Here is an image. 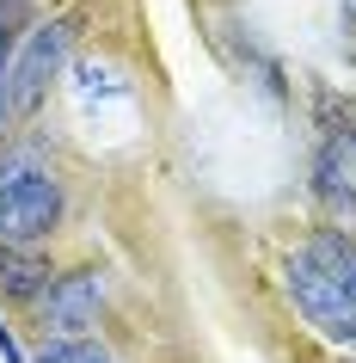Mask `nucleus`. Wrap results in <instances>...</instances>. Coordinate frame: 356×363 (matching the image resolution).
<instances>
[{
	"label": "nucleus",
	"mask_w": 356,
	"mask_h": 363,
	"mask_svg": "<svg viewBox=\"0 0 356 363\" xmlns=\"http://www.w3.org/2000/svg\"><path fill=\"white\" fill-rule=\"evenodd\" d=\"M62 222V185L38 160H0V247H31Z\"/></svg>",
	"instance_id": "f257e3e1"
},
{
	"label": "nucleus",
	"mask_w": 356,
	"mask_h": 363,
	"mask_svg": "<svg viewBox=\"0 0 356 363\" xmlns=\"http://www.w3.org/2000/svg\"><path fill=\"white\" fill-rule=\"evenodd\" d=\"M282 284H289L295 308L307 314V326H319V333L338 339V345H356V302L314 265V259H307V252H295V259L282 265Z\"/></svg>",
	"instance_id": "f03ea898"
},
{
	"label": "nucleus",
	"mask_w": 356,
	"mask_h": 363,
	"mask_svg": "<svg viewBox=\"0 0 356 363\" xmlns=\"http://www.w3.org/2000/svg\"><path fill=\"white\" fill-rule=\"evenodd\" d=\"M68 43H74V25L56 19V25H43V31H31V43L19 50V62H6V105H13V111H38L43 86H50L56 68L68 62Z\"/></svg>",
	"instance_id": "7ed1b4c3"
},
{
	"label": "nucleus",
	"mask_w": 356,
	"mask_h": 363,
	"mask_svg": "<svg viewBox=\"0 0 356 363\" xmlns=\"http://www.w3.org/2000/svg\"><path fill=\"white\" fill-rule=\"evenodd\" d=\"M98 271H74V277H56L50 296H43V333H56V339H80L86 326L98 320Z\"/></svg>",
	"instance_id": "20e7f679"
},
{
	"label": "nucleus",
	"mask_w": 356,
	"mask_h": 363,
	"mask_svg": "<svg viewBox=\"0 0 356 363\" xmlns=\"http://www.w3.org/2000/svg\"><path fill=\"white\" fill-rule=\"evenodd\" d=\"M314 172H319V197H326L332 210L356 216V142H326L319 160H314Z\"/></svg>",
	"instance_id": "39448f33"
},
{
	"label": "nucleus",
	"mask_w": 356,
	"mask_h": 363,
	"mask_svg": "<svg viewBox=\"0 0 356 363\" xmlns=\"http://www.w3.org/2000/svg\"><path fill=\"white\" fill-rule=\"evenodd\" d=\"M307 259H314V265H319V271H326V277H332V284L356 302V240H350V234L319 228L314 240H307Z\"/></svg>",
	"instance_id": "423d86ee"
},
{
	"label": "nucleus",
	"mask_w": 356,
	"mask_h": 363,
	"mask_svg": "<svg viewBox=\"0 0 356 363\" xmlns=\"http://www.w3.org/2000/svg\"><path fill=\"white\" fill-rule=\"evenodd\" d=\"M43 277H50V265H43L38 252H25V247H0V296H38Z\"/></svg>",
	"instance_id": "0eeeda50"
},
{
	"label": "nucleus",
	"mask_w": 356,
	"mask_h": 363,
	"mask_svg": "<svg viewBox=\"0 0 356 363\" xmlns=\"http://www.w3.org/2000/svg\"><path fill=\"white\" fill-rule=\"evenodd\" d=\"M38 363H111V357H105L98 345H86V339H50Z\"/></svg>",
	"instance_id": "6e6552de"
},
{
	"label": "nucleus",
	"mask_w": 356,
	"mask_h": 363,
	"mask_svg": "<svg viewBox=\"0 0 356 363\" xmlns=\"http://www.w3.org/2000/svg\"><path fill=\"white\" fill-rule=\"evenodd\" d=\"M0 357H6V363H25V357H19V345H13V333H6V326H0Z\"/></svg>",
	"instance_id": "1a4fd4ad"
},
{
	"label": "nucleus",
	"mask_w": 356,
	"mask_h": 363,
	"mask_svg": "<svg viewBox=\"0 0 356 363\" xmlns=\"http://www.w3.org/2000/svg\"><path fill=\"white\" fill-rule=\"evenodd\" d=\"M13 111V105H6V56H0V117Z\"/></svg>",
	"instance_id": "9d476101"
}]
</instances>
